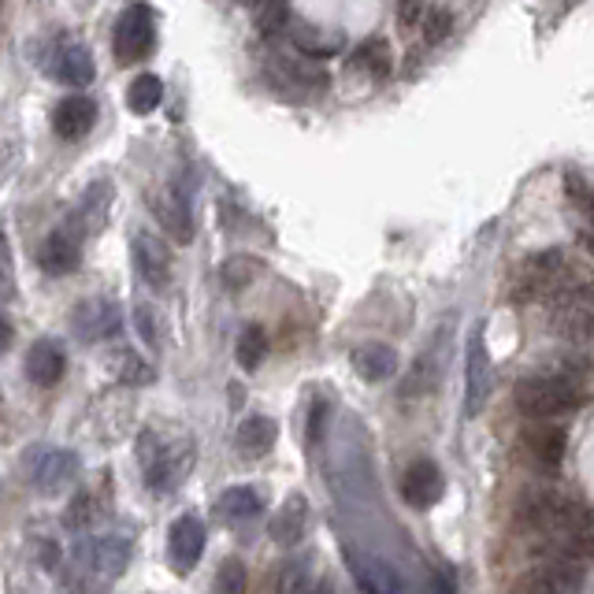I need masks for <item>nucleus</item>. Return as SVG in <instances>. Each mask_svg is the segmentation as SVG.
<instances>
[{"mask_svg":"<svg viewBox=\"0 0 594 594\" xmlns=\"http://www.w3.org/2000/svg\"><path fill=\"white\" fill-rule=\"evenodd\" d=\"M516 516L524 528L546 535L557 557H587L591 550V509L561 491H528L520 498Z\"/></svg>","mask_w":594,"mask_h":594,"instance_id":"nucleus-1","label":"nucleus"},{"mask_svg":"<svg viewBox=\"0 0 594 594\" xmlns=\"http://www.w3.org/2000/svg\"><path fill=\"white\" fill-rule=\"evenodd\" d=\"M137 461H142V480L148 491L172 494L194 472V439L183 431L164 439L161 431L145 428L142 439H137Z\"/></svg>","mask_w":594,"mask_h":594,"instance_id":"nucleus-2","label":"nucleus"},{"mask_svg":"<svg viewBox=\"0 0 594 594\" xmlns=\"http://www.w3.org/2000/svg\"><path fill=\"white\" fill-rule=\"evenodd\" d=\"M513 398H516V409L535 420L561 417V412H572L587 401L576 376H524L516 383Z\"/></svg>","mask_w":594,"mask_h":594,"instance_id":"nucleus-3","label":"nucleus"},{"mask_svg":"<svg viewBox=\"0 0 594 594\" xmlns=\"http://www.w3.org/2000/svg\"><path fill=\"white\" fill-rule=\"evenodd\" d=\"M131 561V539L120 535H104V539H90V543L79 546L74 554V572H71V587L82 583L90 587V580H115Z\"/></svg>","mask_w":594,"mask_h":594,"instance_id":"nucleus-4","label":"nucleus"},{"mask_svg":"<svg viewBox=\"0 0 594 594\" xmlns=\"http://www.w3.org/2000/svg\"><path fill=\"white\" fill-rule=\"evenodd\" d=\"M27 475L38 494H60L79 480V453L71 450H34L27 453Z\"/></svg>","mask_w":594,"mask_h":594,"instance_id":"nucleus-5","label":"nucleus"},{"mask_svg":"<svg viewBox=\"0 0 594 594\" xmlns=\"http://www.w3.org/2000/svg\"><path fill=\"white\" fill-rule=\"evenodd\" d=\"M156 45V23H153V8L148 4H131L115 23V57L123 63L145 60Z\"/></svg>","mask_w":594,"mask_h":594,"instance_id":"nucleus-6","label":"nucleus"},{"mask_svg":"<svg viewBox=\"0 0 594 594\" xmlns=\"http://www.w3.org/2000/svg\"><path fill=\"white\" fill-rule=\"evenodd\" d=\"M491 387H494V368H491V354H487L483 331H472L469 349H464V412L469 417H480L491 401Z\"/></svg>","mask_w":594,"mask_h":594,"instance_id":"nucleus-7","label":"nucleus"},{"mask_svg":"<svg viewBox=\"0 0 594 594\" xmlns=\"http://www.w3.org/2000/svg\"><path fill=\"white\" fill-rule=\"evenodd\" d=\"M583 580H587V572H583L580 561L554 557V561H546V565L532 569L528 576H520L516 594H580Z\"/></svg>","mask_w":594,"mask_h":594,"instance_id":"nucleus-8","label":"nucleus"},{"mask_svg":"<svg viewBox=\"0 0 594 594\" xmlns=\"http://www.w3.org/2000/svg\"><path fill=\"white\" fill-rule=\"evenodd\" d=\"M346 565H349V572H354L357 587L365 594H412L406 576H401L390 561L368 554V550H349Z\"/></svg>","mask_w":594,"mask_h":594,"instance_id":"nucleus-9","label":"nucleus"},{"mask_svg":"<svg viewBox=\"0 0 594 594\" xmlns=\"http://www.w3.org/2000/svg\"><path fill=\"white\" fill-rule=\"evenodd\" d=\"M594 305L587 286H565L554 297V331L572 338V342H587L591 338Z\"/></svg>","mask_w":594,"mask_h":594,"instance_id":"nucleus-10","label":"nucleus"},{"mask_svg":"<svg viewBox=\"0 0 594 594\" xmlns=\"http://www.w3.org/2000/svg\"><path fill=\"white\" fill-rule=\"evenodd\" d=\"M201 554H205V524L194 513L178 516L172 532H167V561H172V569L178 576H190L197 569Z\"/></svg>","mask_w":594,"mask_h":594,"instance_id":"nucleus-11","label":"nucleus"},{"mask_svg":"<svg viewBox=\"0 0 594 594\" xmlns=\"http://www.w3.org/2000/svg\"><path fill=\"white\" fill-rule=\"evenodd\" d=\"M131 257H134V272L142 275V283H148L153 290H167V286H172V249H167V242L142 231V235H134L131 242Z\"/></svg>","mask_w":594,"mask_h":594,"instance_id":"nucleus-12","label":"nucleus"},{"mask_svg":"<svg viewBox=\"0 0 594 594\" xmlns=\"http://www.w3.org/2000/svg\"><path fill=\"white\" fill-rule=\"evenodd\" d=\"M123 331V313L115 301H104V297H93V301H82L74 309V335L82 342H109Z\"/></svg>","mask_w":594,"mask_h":594,"instance_id":"nucleus-13","label":"nucleus"},{"mask_svg":"<svg viewBox=\"0 0 594 594\" xmlns=\"http://www.w3.org/2000/svg\"><path fill=\"white\" fill-rule=\"evenodd\" d=\"M445 494V475L434 461H412L406 475H401V498L412 509H431L439 505V498Z\"/></svg>","mask_w":594,"mask_h":594,"instance_id":"nucleus-14","label":"nucleus"},{"mask_svg":"<svg viewBox=\"0 0 594 594\" xmlns=\"http://www.w3.org/2000/svg\"><path fill=\"white\" fill-rule=\"evenodd\" d=\"M445 357H450V338H445V346H442V331H439V338H434V342L423 349L417 360H412V371H409L406 387H401V395L406 398L431 395V390L439 387L442 371H445Z\"/></svg>","mask_w":594,"mask_h":594,"instance_id":"nucleus-15","label":"nucleus"},{"mask_svg":"<svg viewBox=\"0 0 594 594\" xmlns=\"http://www.w3.org/2000/svg\"><path fill=\"white\" fill-rule=\"evenodd\" d=\"M109 208H112V186H109V178H98V183H90V190L82 194L79 208L71 212L68 227L79 238L98 235L104 223H109Z\"/></svg>","mask_w":594,"mask_h":594,"instance_id":"nucleus-16","label":"nucleus"},{"mask_svg":"<svg viewBox=\"0 0 594 594\" xmlns=\"http://www.w3.org/2000/svg\"><path fill=\"white\" fill-rule=\"evenodd\" d=\"M565 275H569V260L565 253L550 249V253H539L524 264V297H535V294H557L565 290Z\"/></svg>","mask_w":594,"mask_h":594,"instance_id":"nucleus-17","label":"nucleus"},{"mask_svg":"<svg viewBox=\"0 0 594 594\" xmlns=\"http://www.w3.org/2000/svg\"><path fill=\"white\" fill-rule=\"evenodd\" d=\"M93 123H98V101L82 98V93L63 98L57 104V112H52V131H57V137H63V142H79V137H86L93 131Z\"/></svg>","mask_w":594,"mask_h":594,"instance_id":"nucleus-18","label":"nucleus"},{"mask_svg":"<svg viewBox=\"0 0 594 594\" xmlns=\"http://www.w3.org/2000/svg\"><path fill=\"white\" fill-rule=\"evenodd\" d=\"M38 264H41V268H45L49 275H71V272L82 264V238L74 235L71 227L52 231V235L41 242Z\"/></svg>","mask_w":594,"mask_h":594,"instance_id":"nucleus-19","label":"nucleus"},{"mask_svg":"<svg viewBox=\"0 0 594 594\" xmlns=\"http://www.w3.org/2000/svg\"><path fill=\"white\" fill-rule=\"evenodd\" d=\"M49 74L57 82H63V86L82 90L98 79V63H93V57L82 45H60L49 57Z\"/></svg>","mask_w":594,"mask_h":594,"instance_id":"nucleus-20","label":"nucleus"},{"mask_svg":"<svg viewBox=\"0 0 594 594\" xmlns=\"http://www.w3.org/2000/svg\"><path fill=\"white\" fill-rule=\"evenodd\" d=\"M349 365L365 383H383L398 371V349L387 346V342H365L349 354Z\"/></svg>","mask_w":594,"mask_h":594,"instance_id":"nucleus-21","label":"nucleus"},{"mask_svg":"<svg viewBox=\"0 0 594 594\" xmlns=\"http://www.w3.org/2000/svg\"><path fill=\"white\" fill-rule=\"evenodd\" d=\"M268 532H272V539L279 546H297V543H301L305 532H309V502H305V494L286 498L279 513L272 516Z\"/></svg>","mask_w":594,"mask_h":594,"instance_id":"nucleus-22","label":"nucleus"},{"mask_svg":"<svg viewBox=\"0 0 594 594\" xmlns=\"http://www.w3.org/2000/svg\"><path fill=\"white\" fill-rule=\"evenodd\" d=\"M63 371H68V357H63L60 342H52V338H41V342L30 346L27 354V376L30 383L38 387H57L63 379Z\"/></svg>","mask_w":594,"mask_h":594,"instance_id":"nucleus-23","label":"nucleus"},{"mask_svg":"<svg viewBox=\"0 0 594 594\" xmlns=\"http://www.w3.org/2000/svg\"><path fill=\"white\" fill-rule=\"evenodd\" d=\"M524 445L543 469H557L561 458H565L569 439H565V431L554 428V423H535V428L524 431Z\"/></svg>","mask_w":594,"mask_h":594,"instance_id":"nucleus-24","label":"nucleus"},{"mask_svg":"<svg viewBox=\"0 0 594 594\" xmlns=\"http://www.w3.org/2000/svg\"><path fill=\"white\" fill-rule=\"evenodd\" d=\"M275 434H279V423L272 417H249L238 423L235 431V450L242 458H264V453L275 445Z\"/></svg>","mask_w":594,"mask_h":594,"instance_id":"nucleus-25","label":"nucleus"},{"mask_svg":"<svg viewBox=\"0 0 594 594\" xmlns=\"http://www.w3.org/2000/svg\"><path fill=\"white\" fill-rule=\"evenodd\" d=\"M156 219L167 227V235H172L178 246H186V242H194V212H190V201L186 194H167L156 201Z\"/></svg>","mask_w":594,"mask_h":594,"instance_id":"nucleus-26","label":"nucleus"},{"mask_svg":"<svg viewBox=\"0 0 594 594\" xmlns=\"http://www.w3.org/2000/svg\"><path fill=\"white\" fill-rule=\"evenodd\" d=\"M216 513L231 524H242V520H253L264 513V498L253 491V487H231V491L219 494Z\"/></svg>","mask_w":594,"mask_h":594,"instance_id":"nucleus-27","label":"nucleus"},{"mask_svg":"<svg viewBox=\"0 0 594 594\" xmlns=\"http://www.w3.org/2000/svg\"><path fill=\"white\" fill-rule=\"evenodd\" d=\"M126 104H131L134 115H148L164 104V82L156 74H137V79L126 86Z\"/></svg>","mask_w":594,"mask_h":594,"instance_id":"nucleus-28","label":"nucleus"},{"mask_svg":"<svg viewBox=\"0 0 594 594\" xmlns=\"http://www.w3.org/2000/svg\"><path fill=\"white\" fill-rule=\"evenodd\" d=\"M354 68L368 71L371 79H387V74H390V45H387V38L371 34V38L360 41V45L354 49Z\"/></svg>","mask_w":594,"mask_h":594,"instance_id":"nucleus-29","label":"nucleus"},{"mask_svg":"<svg viewBox=\"0 0 594 594\" xmlns=\"http://www.w3.org/2000/svg\"><path fill=\"white\" fill-rule=\"evenodd\" d=\"M294 45L309 60H331L335 52L342 49V38L324 34V30H316V27H294Z\"/></svg>","mask_w":594,"mask_h":594,"instance_id":"nucleus-30","label":"nucleus"},{"mask_svg":"<svg viewBox=\"0 0 594 594\" xmlns=\"http://www.w3.org/2000/svg\"><path fill=\"white\" fill-rule=\"evenodd\" d=\"M264 354H268V335H264V327L249 324L246 331L238 335V349H235L238 365L246 368V371H257L260 360H264Z\"/></svg>","mask_w":594,"mask_h":594,"instance_id":"nucleus-31","label":"nucleus"},{"mask_svg":"<svg viewBox=\"0 0 594 594\" xmlns=\"http://www.w3.org/2000/svg\"><path fill=\"white\" fill-rule=\"evenodd\" d=\"M253 12H257L260 30L272 38H279L290 27V0H253Z\"/></svg>","mask_w":594,"mask_h":594,"instance_id":"nucleus-32","label":"nucleus"},{"mask_svg":"<svg viewBox=\"0 0 594 594\" xmlns=\"http://www.w3.org/2000/svg\"><path fill=\"white\" fill-rule=\"evenodd\" d=\"M109 365L115 371V379H123V383H153V368H148L137 354H131V349H120V354H112Z\"/></svg>","mask_w":594,"mask_h":594,"instance_id":"nucleus-33","label":"nucleus"},{"mask_svg":"<svg viewBox=\"0 0 594 594\" xmlns=\"http://www.w3.org/2000/svg\"><path fill=\"white\" fill-rule=\"evenodd\" d=\"M68 528L71 532H86V528H93L101 520V505H98V498L93 494H74L71 498V505H68Z\"/></svg>","mask_w":594,"mask_h":594,"instance_id":"nucleus-34","label":"nucleus"},{"mask_svg":"<svg viewBox=\"0 0 594 594\" xmlns=\"http://www.w3.org/2000/svg\"><path fill=\"white\" fill-rule=\"evenodd\" d=\"M212 594H246V565L238 557H227L216 569V583H212Z\"/></svg>","mask_w":594,"mask_h":594,"instance_id":"nucleus-35","label":"nucleus"},{"mask_svg":"<svg viewBox=\"0 0 594 594\" xmlns=\"http://www.w3.org/2000/svg\"><path fill=\"white\" fill-rule=\"evenodd\" d=\"M423 41L428 45H442L445 38H450V30H453V16H450V8H423Z\"/></svg>","mask_w":594,"mask_h":594,"instance_id":"nucleus-36","label":"nucleus"},{"mask_svg":"<svg viewBox=\"0 0 594 594\" xmlns=\"http://www.w3.org/2000/svg\"><path fill=\"white\" fill-rule=\"evenodd\" d=\"M257 275H260V264L249 260V257H231L227 264H223V286H231V290L249 286Z\"/></svg>","mask_w":594,"mask_h":594,"instance_id":"nucleus-37","label":"nucleus"},{"mask_svg":"<svg viewBox=\"0 0 594 594\" xmlns=\"http://www.w3.org/2000/svg\"><path fill=\"white\" fill-rule=\"evenodd\" d=\"M134 320H137V331H142V338H145L148 346L161 342V324H156V313L148 309V305H137Z\"/></svg>","mask_w":594,"mask_h":594,"instance_id":"nucleus-38","label":"nucleus"},{"mask_svg":"<svg viewBox=\"0 0 594 594\" xmlns=\"http://www.w3.org/2000/svg\"><path fill=\"white\" fill-rule=\"evenodd\" d=\"M565 190H569V197L576 201L580 208H587V201H591V194H587V175L576 172V167H569V172H565Z\"/></svg>","mask_w":594,"mask_h":594,"instance_id":"nucleus-39","label":"nucleus"},{"mask_svg":"<svg viewBox=\"0 0 594 594\" xmlns=\"http://www.w3.org/2000/svg\"><path fill=\"white\" fill-rule=\"evenodd\" d=\"M305 576H309V569H305V565H290L279 576V594H301L305 587H309V583H305Z\"/></svg>","mask_w":594,"mask_h":594,"instance_id":"nucleus-40","label":"nucleus"},{"mask_svg":"<svg viewBox=\"0 0 594 594\" xmlns=\"http://www.w3.org/2000/svg\"><path fill=\"white\" fill-rule=\"evenodd\" d=\"M423 19V0H398V23L412 30Z\"/></svg>","mask_w":594,"mask_h":594,"instance_id":"nucleus-41","label":"nucleus"},{"mask_svg":"<svg viewBox=\"0 0 594 594\" xmlns=\"http://www.w3.org/2000/svg\"><path fill=\"white\" fill-rule=\"evenodd\" d=\"M12 272H16V264H12V246H8V238L0 235V290H12Z\"/></svg>","mask_w":594,"mask_h":594,"instance_id":"nucleus-42","label":"nucleus"},{"mask_svg":"<svg viewBox=\"0 0 594 594\" xmlns=\"http://www.w3.org/2000/svg\"><path fill=\"white\" fill-rule=\"evenodd\" d=\"M327 401L324 398H316L313 401V412H309V439L316 442V439H324V420H327Z\"/></svg>","mask_w":594,"mask_h":594,"instance_id":"nucleus-43","label":"nucleus"},{"mask_svg":"<svg viewBox=\"0 0 594 594\" xmlns=\"http://www.w3.org/2000/svg\"><path fill=\"white\" fill-rule=\"evenodd\" d=\"M453 580H458V576H453L450 565L434 572V594H458V583H453Z\"/></svg>","mask_w":594,"mask_h":594,"instance_id":"nucleus-44","label":"nucleus"},{"mask_svg":"<svg viewBox=\"0 0 594 594\" xmlns=\"http://www.w3.org/2000/svg\"><path fill=\"white\" fill-rule=\"evenodd\" d=\"M12 342H16V327L0 316V354H4V349H12Z\"/></svg>","mask_w":594,"mask_h":594,"instance_id":"nucleus-45","label":"nucleus"},{"mask_svg":"<svg viewBox=\"0 0 594 594\" xmlns=\"http://www.w3.org/2000/svg\"><path fill=\"white\" fill-rule=\"evenodd\" d=\"M301 594H335V591L327 587V583H316V587H305Z\"/></svg>","mask_w":594,"mask_h":594,"instance_id":"nucleus-46","label":"nucleus"}]
</instances>
